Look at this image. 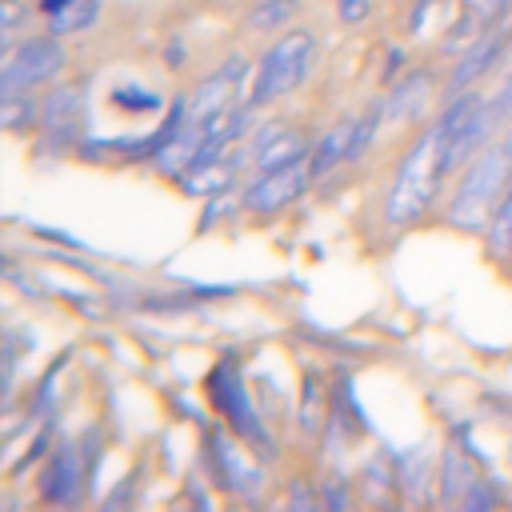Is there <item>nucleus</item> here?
I'll use <instances>...</instances> for the list:
<instances>
[{
	"label": "nucleus",
	"instance_id": "nucleus-18",
	"mask_svg": "<svg viewBox=\"0 0 512 512\" xmlns=\"http://www.w3.org/2000/svg\"><path fill=\"white\" fill-rule=\"evenodd\" d=\"M296 12H300V0H260V4L252 8L248 24H252L256 32H280V28L292 24Z\"/></svg>",
	"mask_w": 512,
	"mask_h": 512
},
{
	"label": "nucleus",
	"instance_id": "nucleus-19",
	"mask_svg": "<svg viewBox=\"0 0 512 512\" xmlns=\"http://www.w3.org/2000/svg\"><path fill=\"white\" fill-rule=\"evenodd\" d=\"M396 480H400V488L408 492V500H428V496L420 492V488L432 480L424 452H404V456H396Z\"/></svg>",
	"mask_w": 512,
	"mask_h": 512
},
{
	"label": "nucleus",
	"instance_id": "nucleus-9",
	"mask_svg": "<svg viewBox=\"0 0 512 512\" xmlns=\"http://www.w3.org/2000/svg\"><path fill=\"white\" fill-rule=\"evenodd\" d=\"M88 480V468H84V452L72 444V440H60L48 456V464L40 468L36 476V492L40 500L56 504V508H72L80 504V488Z\"/></svg>",
	"mask_w": 512,
	"mask_h": 512
},
{
	"label": "nucleus",
	"instance_id": "nucleus-20",
	"mask_svg": "<svg viewBox=\"0 0 512 512\" xmlns=\"http://www.w3.org/2000/svg\"><path fill=\"white\" fill-rule=\"evenodd\" d=\"M112 108H124V112H160L164 108V96L152 92V88H140V84H120L108 92Z\"/></svg>",
	"mask_w": 512,
	"mask_h": 512
},
{
	"label": "nucleus",
	"instance_id": "nucleus-16",
	"mask_svg": "<svg viewBox=\"0 0 512 512\" xmlns=\"http://www.w3.org/2000/svg\"><path fill=\"white\" fill-rule=\"evenodd\" d=\"M40 100L28 92V88H16V92H0V124L12 132V136H24L28 128L40 124Z\"/></svg>",
	"mask_w": 512,
	"mask_h": 512
},
{
	"label": "nucleus",
	"instance_id": "nucleus-29",
	"mask_svg": "<svg viewBox=\"0 0 512 512\" xmlns=\"http://www.w3.org/2000/svg\"><path fill=\"white\" fill-rule=\"evenodd\" d=\"M508 188H512V184H508Z\"/></svg>",
	"mask_w": 512,
	"mask_h": 512
},
{
	"label": "nucleus",
	"instance_id": "nucleus-17",
	"mask_svg": "<svg viewBox=\"0 0 512 512\" xmlns=\"http://www.w3.org/2000/svg\"><path fill=\"white\" fill-rule=\"evenodd\" d=\"M96 20H100V0H72V4L56 8V12L48 16V32L64 40V36H72V32L92 28Z\"/></svg>",
	"mask_w": 512,
	"mask_h": 512
},
{
	"label": "nucleus",
	"instance_id": "nucleus-12",
	"mask_svg": "<svg viewBox=\"0 0 512 512\" xmlns=\"http://www.w3.org/2000/svg\"><path fill=\"white\" fill-rule=\"evenodd\" d=\"M508 36H512V28L504 24V20H496V24H488L464 52H460V60H456V68H452V76H448V88L452 92H460V88H472L484 72H492L496 64H500V56H504V48H508Z\"/></svg>",
	"mask_w": 512,
	"mask_h": 512
},
{
	"label": "nucleus",
	"instance_id": "nucleus-11",
	"mask_svg": "<svg viewBox=\"0 0 512 512\" xmlns=\"http://www.w3.org/2000/svg\"><path fill=\"white\" fill-rule=\"evenodd\" d=\"M80 128H84V80L76 84H60L44 96V108H40V132L52 148H68L80 140Z\"/></svg>",
	"mask_w": 512,
	"mask_h": 512
},
{
	"label": "nucleus",
	"instance_id": "nucleus-26",
	"mask_svg": "<svg viewBox=\"0 0 512 512\" xmlns=\"http://www.w3.org/2000/svg\"><path fill=\"white\" fill-rule=\"evenodd\" d=\"M64 4H72V0H40L36 8H40L44 16H52V12H56V8H64Z\"/></svg>",
	"mask_w": 512,
	"mask_h": 512
},
{
	"label": "nucleus",
	"instance_id": "nucleus-5",
	"mask_svg": "<svg viewBox=\"0 0 512 512\" xmlns=\"http://www.w3.org/2000/svg\"><path fill=\"white\" fill-rule=\"evenodd\" d=\"M68 64V52L60 44V36H28L16 48L4 52L0 64V92H16V88H40L48 80H56Z\"/></svg>",
	"mask_w": 512,
	"mask_h": 512
},
{
	"label": "nucleus",
	"instance_id": "nucleus-6",
	"mask_svg": "<svg viewBox=\"0 0 512 512\" xmlns=\"http://www.w3.org/2000/svg\"><path fill=\"white\" fill-rule=\"evenodd\" d=\"M244 436L232 432L228 424L208 432V464H212V480L240 500H256L264 492V468L248 456V448L240 444Z\"/></svg>",
	"mask_w": 512,
	"mask_h": 512
},
{
	"label": "nucleus",
	"instance_id": "nucleus-10",
	"mask_svg": "<svg viewBox=\"0 0 512 512\" xmlns=\"http://www.w3.org/2000/svg\"><path fill=\"white\" fill-rule=\"evenodd\" d=\"M304 156H312L308 136H304L300 128H292V124H280V120L256 124V132H252V140H248V164H252L256 172H272V168L296 164V160H304Z\"/></svg>",
	"mask_w": 512,
	"mask_h": 512
},
{
	"label": "nucleus",
	"instance_id": "nucleus-1",
	"mask_svg": "<svg viewBox=\"0 0 512 512\" xmlns=\"http://www.w3.org/2000/svg\"><path fill=\"white\" fill-rule=\"evenodd\" d=\"M512 184V156L504 140L484 144L460 172V184L448 200V224L460 232H488L496 204Z\"/></svg>",
	"mask_w": 512,
	"mask_h": 512
},
{
	"label": "nucleus",
	"instance_id": "nucleus-21",
	"mask_svg": "<svg viewBox=\"0 0 512 512\" xmlns=\"http://www.w3.org/2000/svg\"><path fill=\"white\" fill-rule=\"evenodd\" d=\"M300 428L308 436H316L324 428V392H320L316 376H304V388H300Z\"/></svg>",
	"mask_w": 512,
	"mask_h": 512
},
{
	"label": "nucleus",
	"instance_id": "nucleus-24",
	"mask_svg": "<svg viewBox=\"0 0 512 512\" xmlns=\"http://www.w3.org/2000/svg\"><path fill=\"white\" fill-rule=\"evenodd\" d=\"M492 108H496V116H500V120H508V116H512V68H508V76H504L500 92L492 96Z\"/></svg>",
	"mask_w": 512,
	"mask_h": 512
},
{
	"label": "nucleus",
	"instance_id": "nucleus-25",
	"mask_svg": "<svg viewBox=\"0 0 512 512\" xmlns=\"http://www.w3.org/2000/svg\"><path fill=\"white\" fill-rule=\"evenodd\" d=\"M404 68V52L400 48H392L388 52V64H384V80H396V72Z\"/></svg>",
	"mask_w": 512,
	"mask_h": 512
},
{
	"label": "nucleus",
	"instance_id": "nucleus-2",
	"mask_svg": "<svg viewBox=\"0 0 512 512\" xmlns=\"http://www.w3.org/2000/svg\"><path fill=\"white\" fill-rule=\"evenodd\" d=\"M444 180V168H440V128H424V136L404 152L396 176H392V188H388V200H384V220L392 228H412L428 204L436 200V188Z\"/></svg>",
	"mask_w": 512,
	"mask_h": 512
},
{
	"label": "nucleus",
	"instance_id": "nucleus-23",
	"mask_svg": "<svg viewBox=\"0 0 512 512\" xmlns=\"http://www.w3.org/2000/svg\"><path fill=\"white\" fill-rule=\"evenodd\" d=\"M336 16L344 24H364L372 16V0H336Z\"/></svg>",
	"mask_w": 512,
	"mask_h": 512
},
{
	"label": "nucleus",
	"instance_id": "nucleus-28",
	"mask_svg": "<svg viewBox=\"0 0 512 512\" xmlns=\"http://www.w3.org/2000/svg\"><path fill=\"white\" fill-rule=\"evenodd\" d=\"M500 140H504V148H508V156H512V128H508V132H504Z\"/></svg>",
	"mask_w": 512,
	"mask_h": 512
},
{
	"label": "nucleus",
	"instance_id": "nucleus-7",
	"mask_svg": "<svg viewBox=\"0 0 512 512\" xmlns=\"http://www.w3.org/2000/svg\"><path fill=\"white\" fill-rule=\"evenodd\" d=\"M308 180H316L308 156L296 160V164L272 168V172H256V180L240 192V204H244L248 212H256V216H272V212L296 204V200L308 192Z\"/></svg>",
	"mask_w": 512,
	"mask_h": 512
},
{
	"label": "nucleus",
	"instance_id": "nucleus-15",
	"mask_svg": "<svg viewBox=\"0 0 512 512\" xmlns=\"http://www.w3.org/2000/svg\"><path fill=\"white\" fill-rule=\"evenodd\" d=\"M428 92H432V72L428 68H412V72H404L388 92H384V100H380V108H384V116H392V120H404V116H412L424 100H428Z\"/></svg>",
	"mask_w": 512,
	"mask_h": 512
},
{
	"label": "nucleus",
	"instance_id": "nucleus-4",
	"mask_svg": "<svg viewBox=\"0 0 512 512\" xmlns=\"http://www.w3.org/2000/svg\"><path fill=\"white\" fill-rule=\"evenodd\" d=\"M204 388H208V400H212V408L220 412V420H224L232 432H240L252 448H260V452L272 456L276 444H272L264 420L256 416V408H252V400H248V384H244V376H240V356H236V352H224V356L212 364Z\"/></svg>",
	"mask_w": 512,
	"mask_h": 512
},
{
	"label": "nucleus",
	"instance_id": "nucleus-22",
	"mask_svg": "<svg viewBox=\"0 0 512 512\" xmlns=\"http://www.w3.org/2000/svg\"><path fill=\"white\" fill-rule=\"evenodd\" d=\"M460 504H464V508H492V504H496V492L488 488V480H480V476H476V480L464 488Z\"/></svg>",
	"mask_w": 512,
	"mask_h": 512
},
{
	"label": "nucleus",
	"instance_id": "nucleus-14",
	"mask_svg": "<svg viewBox=\"0 0 512 512\" xmlns=\"http://www.w3.org/2000/svg\"><path fill=\"white\" fill-rule=\"evenodd\" d=\"M356 120H360V116L336 120V124L312 144L308 164H312V176H316V180H320V176H332L340 164H356V160H352V148H356Z\"/></svg>",
	"mask_w": 512,
	"mask_h": 512
},
{
	"label": "nucleus",
	"instance_id": "nucleus-13",
	"mask_svg": "<svg viewBox=\"0 0 512 512\" xmlns=\"http://www.w3.org/2000/svg\"><path fill=\"white\" fill-rule=\"evenodd\" d=\"M244 164H248V148L236 144V148H228V152H220L212 160L192 164L176 184H180L184 196H220V192L236 188V176H240Z\"/></svg>",
	"mask_w": 512,
	"mask_h": 512
},
{
	"label": "nucleus",
	"instance_id": "nucleus-8",
	"mask_svg": "<svg viewBox=\"0 0 512 512\" xmlns=\"http://www.w3.org/2000/svg\"><path fill=\"white\" fill-rule=\"evenodd\" d=\"M244 76H248V60H244V56H232V60H224L216 72H208V76L188 92V124L200 128V124H208L212 116L228 112V108L236 104V96H240Z\"/></svg>",
	"mask_w": 512,
	"mask_h": 512
},
{
	"label": "nucleus",
	"instance_id": "nucleus-27",
	"mask_svg": "<svg viewBox=\"0 0 512 512\" xmlns=\"http://www.w3.org/2000/svg\"><path fill=\"white\" fill-rule=\"evenodd\" d=\"M180 60H184V48L172 44V48H168V68H180Z\"/></svg>",
	"mask_w": 512,
	"mask_h": 512
},
{
	"label": "nucleus",
	"instance_id": "nucleus-3",
	"mask_svg": "<svg viewBox=\"0 0 512 512\" xmlns=\"http://www.w3.org/2000/svg\"><path fill=\"white\" fill-rule=\"evenodd\" d=\"M312 64H316V36L308 28L280 32L264 48V56L256 60V76H252L244 100H252L256 108H264V104H276V100L292 96L308 80Z\"/></svg>",
	"mask_w": 512,
	"mask_h": 512
}]
</instances>
